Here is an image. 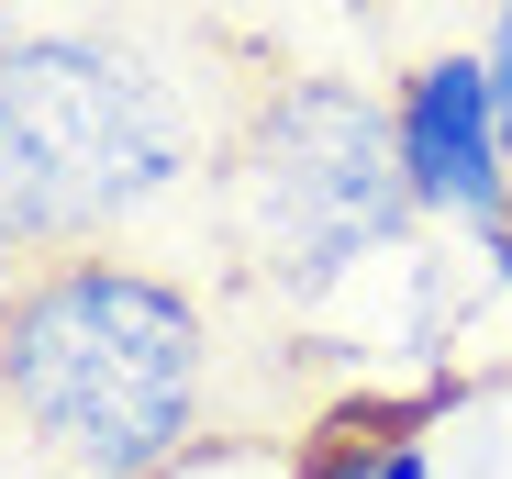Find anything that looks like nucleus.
<instances>
[{
  "label": "nucleus",
  "mask_w": 512,
  "mask_h": 479,
  "mask_svg": "<svg viewBox=\"0 0 512 479\" xmlns=\"http://www.w3.org/2000/svg\"><path fill=\"white\" fill-rule=\"evenodd\" d=\"M212 324L134 257H34L0 279V413L56 479H156L201 435Z\"/></svg>",
  "instance_id": "obj_1"
},
{
  "label": "nucleus",
  "mask_w": 512,
  "mask_h": 479,
  "mask_svg": "<svg viewBox=\"0 0 512 479\" xmlns=\"http://www.w3.org/2000/svg\"><path fill=\"white\" fill-rule=\"evenodd\" d=\"M190 179L179 90L112 34H12L0 45V257H78Z\"/></svg>",
  "instance_id": "obj_2"
},
{
  "label": "nucleus",
  "mask_w": 512,
  "mask_h": 479,
  "mask_svg": "<svg viewBox=\"0 0 512 479\" xmlns=\"http://www.w3.org/2000/svg\"><path fill=\"white\" fill-rule=\"evenodd\" d=\"M412 212V168H401V123L390 101L346 90V78H268L234 134H223V234L234 257L312 301L357 257H379Z\"/></svg>",
  "instance_id": "obj_3"
},
{
  "label": "nucleus",
  "mask_w": 512,
  "mask_h": 479,
  "mask_svg": "<svg viewBox=\"0 0 512 479\" xmlns=\"http://www.w3.org/2000/svg\"><path fill=\"white\" fill-rule=\"evenodd\" d=\"M390 123H401V168H412V201L435 212H468V223H512V101L490 56H423L401 90H390Z\"/></svg>",
  "instance_id": "obj_4"
},
{
  "label": "nucleus",
  "mask_w": 512,
  "mask_h": 479,
  "mask_svg": "<svg viewBox=\"0 0 512 479\" xmlns=\"http://www.w3.org/2000/svg\"><path fill=\"white\" fill-rule=\"evenodd\" d=\"M312 479H412V457L401 446H357V457H323Z\"/></svg>",
  "instance_id": "obj_5"
},
{
  "label": "nucleus",
  "mask_w": 512,
  "mask_h": 479,
  "mask_svg": "<svg viewBox=\"0 0 512 479\" xmlns=\"http://www.w3.org/2000/svg\"><path fill=\"white\" fill-rule=\"evenodd\" d=\"M490 78H501V101H512V0H501V34H490Z\"/></svg>",
  "instance_id": "obj_6"
},
{
  "label": "nucleus",
  "mask_w": 512,
  "mask_h": 479,
  "mask_svg": "<svg viewBox=\"0 0 512 479\" xmlns=\"http://www.w3.org/2000/svg\"><path fill=\"white\" fill-rule=\"evenodd\" d=\"M12 34H23V23H12V0H0V45H12Z\"/></svg>",
  "instance_id": "obj_7"
},
{
  "label": "nucleus",
  "mask_w": 512,
  "mask_h": 479,
  "mask_svg": "<svg viewBox=\"0 0 512 479\" xmlns=\"http://www.w3.org/2000/svg\"><path fill=\"white\" fill-rule=\"evenodd\" d=\"M0 424H12V413H0Z\"/></svg>",
  "instance_id": "obj_8"
}]
</instances>
